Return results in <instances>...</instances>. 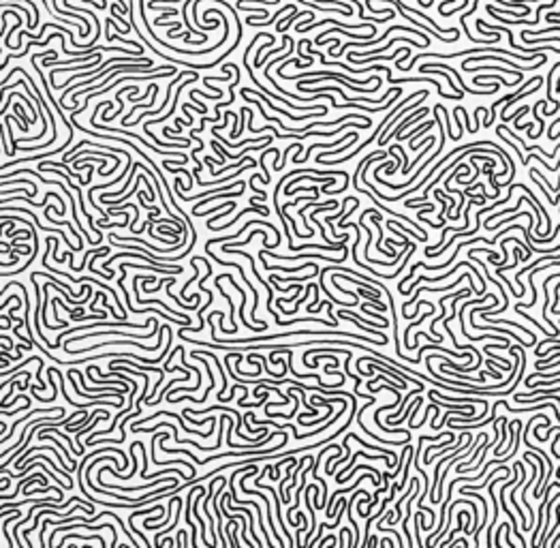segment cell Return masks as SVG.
Segmentation results:
<instances>
[{
	"mask_svg": "<svg viewBox=\"0 0 560 548\" xmlns=\"http://www.w3.org/2000/svg\"><path fill=\"white\" fill-rule=\"evenodd\" d=\"M432 69H440V71H447V73H451L453 78L458 79L460 88H462L464 92H468V94H479V97H483V94H496V92H498V88H492V90H475V88H468L466 84H464V79L458 75V71H453L449 64H445V62H426V64H421V67H419V73H428V71H432Z\"/></svg>",
	"mask_w": 560,
	"mask_h": 548,
	"instance_id": "6da1fadb",
	"label": "cell"
},
{
	"mask_svg": "<svg viewBox=\"0 0 560 548\" xmlns=\"http://www.w3.org/2000/svg\"><path fill=\"white\" fill-rule=\"evenodd\" d=\"M428 111H430L428 107H419V109H417V111H413V114H409V116H406V118H404V120H402V122H400V125L396 127V129H393V131H391V133H389V135H387V137H385V139H381V141H379V144L383 146V144H385V141H387V139H391V137H396V139H400V137H402V135H404V129H406V127H411V125H413V122L421 120V118H423V116H426V114H428Z\"/></svg>",
	"mask_w": 560,
	"mask_h": 548,
	"instance_id": "7a4b0ae2",
	"label": "cell"
},
{
	"mask_svg": "<svg viewBox=\"0 0 560 548\" xmlns=\"http://www.w3.org/2000/svg\"><path fill=\"white\" fill-rule=\"evenodd\" d=\"M252 212H259L261 216H268V214H269V210L265 208V206H257V204H255V206H248L246 210H242V216H244V214H252ZM242 216H240V214H238V216H233V219L229 221V223H225V227L233 225V223H238V221L242 219ZM225 227H214V225H212L210 229H212V232H225Z\"/></svg>",
	"mask_w": 560,
	"mask_h": 548,
	"instance_id": "3957f363",
	"label": "cell"
},
{
	"mask_svg": "<svg viewBox=\"0 0 560 548\" xmlns=\"http://www.w3.org/2000/svg\"><path fill=\"white\" fill-rule=\"evenodd\" d=\"M487 79H498L503 86H522L520 79H503V78H500V75H496V73H492V75H477V78H473V84L481 86V84H486Z\"/></svg>",
	"mask_w": 560,
	"mask_h": 548,
	"instance_id": "277c9868",
	"label": "cell"
},
{
	"mask_svg": "<svg viewBox=\"0 0 560 548\" xmlns=\"http://www.w3.org/2000/svg\"><path fill=\"white\" fill-rule=\"evenodd\" d=\"M304 15H308V17H310L312 13H308V11H295V13H291V15L287 17V20H282V22L278 24V26H276V30H278V32H285L287 28H289V24H293L295 20H299V17H304Z\"/></svg>",
	"mask_w": 560,
	"mask_h": 548,
	"instance_id": "5b68a950",
	"label": "cell"
},
{
	"mask_svg": "<svg viewBox=\"0 0 560 548\" xmlns=\"http://www.w3.org/2000/svg\"><path fill=\"white\" fill-rule=\"evenodd\" d=\"M291 41H293V39L289 37V34H285V37H282V43H280V47H276V54H278L280 50H285V47H287V43H291ZM272 54H274V52H269L268 56H272ZM268 56H265V58H259V60L255 62V67H257V69H259V67H263V64H265V60H268Z\"/></svg>",
	"mask_w": 560,
	"mask_h": 548,
	"instance_id": "8992f818",
	"label": "cell"
},
{
	"mask_svg": "<svg viewBox=\"0 0 560 548\" xmlns=\"http://www.w3.org/2000/svg\"><path fill=\"white\" fill-rule=\"evenodd\" d=\"M71 188H73V191H75V193H77V195L81 197V186H79V184H71ZM81 204H84V202H81ZM81 210H84V216H86V219H88V225H90V229H92V232H97V229H98V227H97V225H94V223H92V219H90V214H88V208H86V206H84V208H81Z\"/></svg>",
	"mask_w": 560,
	"mask_h": 548,
	"instance_id": "52a82bcc",
	"label": "cell"
},
{
	"mask_svg": "<svg viewBox=\"0 0 560 548\" xmlns=\"http://www.w3.org/2000/svg\"><path fill=\"white\" fill-rule=\"evenodd\" d=\"M171 15H178V9H165V7H163V13L154 20V26H161V24H163L165 20H169Z\"/></svg>",
	"mask_w": 560,
	"mask_h": 548,
	"instance_id": "ba28073f",
	"label": "cell"
},
{
	"mask_svg": "<svg viewBox=\"0 0 560 548\" xmlns=\"http://www.w3.org/2000/svg\"><path fill=\"white\" fill-rule=\"evenodd\" d=\"M238 518H240V521H242V529H244V527H248V525H246V521H244V518H242V514H238ZM242 540H244V544H246V548H255V546H252V542H250L248 538H246V531H242Z\"/></svg>",
	"mask_w": 560,
	"mask_h": 548,
	"instance_id": "9c48e42d",
	"label": "cell"
},
{
	"mask_svg": "<svg viewBox=\"0 0 560 548\" xmlns=\"http://www.w3.org/2000/svg\"><path fill=\"white\" fill-rule=\"evenodd\" d=\"M163 135H165V137H173V135H171V129H169V127L163 129ZM175 141H178V144H186V146L191 144V139H182V137H175Z\"/></svg>",
	"mask_w": 560,
	"mask_h": 548,
	"instance_id": "30bf717a",
	"label": "cell"
},
{
	"mask_svg": "<svg viewBox=\"0 0 560 548\" xmlns=\"http://www.w3.org/2000/svg\"><path fill=\"white\" fill-rule=\"evenodd\" d=\"M32 360H34V358H28V360H22V366H26V364H28V362H32ZM17 368H20V366H17ZM17 368H15V370H17ZM15 370H2V377H7V375H11V373H15Z\"/></svg>",
	"mask_w": 560,
	"mask_h": 548,
	"instance_id": "8fae6325",
	"label": "cell"
}]
</instances>
